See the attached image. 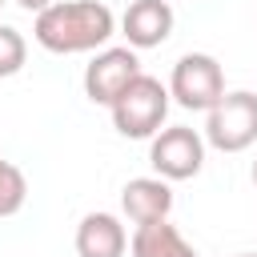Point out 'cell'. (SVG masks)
Listing matches in <instances>:
<instances>
[{
    "label": "cell",
    "mask_w": 257,
    "mask_h": 257,
    "mask_svg": "<svg viewBox=\"0 0 257 257\" xmlns=\"http://www.w3.org/2000/svg\"><path fill=\"white\" fill-rule=\"evenodd\" d=\"M173 181L165 177H133L120 189V213L133 225H149V221H165L173 213Z\"/></svg>",
    "instance_id": "obj_8"
},
{
    "label": "cell",
    "mask_w": 257,
    "mask_h": 257,
    "mask_svg": "<svg viewBox=\"0 0 257 257\" xmlns=\"http://www.w3.org/2000/svg\"><path fill=\"white\" fill-rule=\"evenodd\" d=\"M141 76V60H137V48H100L88 64H84V96L92 104H112L133 80Z\"/></svg>",
    "instance_id": "obj_6"
},
{
    "label": "cell",
    "mask_w": 257,
    "mask_h": 257,
    "mask_svg": "<svg viewBox=\"0 0 257 257\" xmlns=\"http://www.w3.org/2000/svg\"><path fill=\"white\" fill-rule=\"evenodd\" d=\"M112 32H116V16L100 0H52L44 12H36L32 24L36 44L56 56L100 52Z\"/></svg>",
    "instance_id": "obj_1"
},
{
    "label": "cell",
    "mask_w": 257,
    "mask_h": 257,
    "mask_svg": "<svg viewBox=\"0 0 257 257\" xmlns=\"http://www.w3.org/2000/svg\"><path fill=\"white\" fill-rule=\"evenodd\" d=\"M169 96L181 108L209 112L225 96V68L209 52H185L169 72Z\"/></svg>",
    "instance_id": "obj_4"
},
{
    "label": "cell",
    "mask_w": 257,
    "mask_h": 257,
    "mask_svg": "<svg viewBox=\"0 0 257 257\" xmlns=\"http://www.w3.org/2000/svg\"><path fill=\"white\" fill-rule=\"evenodd\" d=\"M149 165L165 181H193L205 165V137L189 124H169L149 141Z\"/></svg>",
    "instance_id": "obj_5"
},
{
    "label": "cell",
    "mask_w": 257,
    "mask_h": 257,
    "mask_svg": "<svg viewBox=\"0 0 257 257\" xmlns=\"http://www.w3.org/2000/svg\"><path fill=\"white\" fill-rule=\"evenodd\" d=\"M128 253L133 257H197V249L181 237L177 225H169V217L137 225L133 237H128Z\"/></svg>",
    "instance_id": "obj_10"
},
{
    "label": "cell",
    "mask_w": 257,
    "mask_h": 257,
    "mask_svg": "<svg viewBox=\"0 0 257 257\" xmlns=\"http://www.w3.org/2000/svg\"><path fill=\"white\" fill-rule=\"evenodd\" d=\"M169 84H161L157 76H149V72H141L112 104H108V112H112V128L120 133V137H128V141H153L157 133H161V124H165V116H169Z\"/></svg>",
    "instance_id": "obj_2"
},
{
    "label": "cell",
    "mask_w": 257,
    "mask_h": 257,
    "mask_svg": "<svg viewBox=\"0 0 257 257\" xmlns=\"http://www.w3.org/2000/svg\"><path fill=\"white\" fill-rule=\"evenodd\" d=\"M24 201H28V181H24V173H20L8 157H0V217H16V213L24 209Z\"/></svg>",
    "instance_id": "obj_11"
},
{
    "label": "cell",
    "mask_w": 257,
    "mask_h": 257,
    "mask_svg": "<svg viewBox=\"0 0 257 257\" xmlns=\"http://www.w3.org/2000/svg\"><path fill=\"white\" fill-rule=\"evenodd\" d=\"M16 4H20L24 12H44V8L52 4V0H16Z\"/></svg>",
    "instance_id": "obj_13"
},
{
    "label": "cell",
    "mask_w": 257,
    "mask_h": 257,
    "mask_svg": "<svg viewBox=\"0 0 257 257\" xmlns=\"http://www.w3.org/2000/svg\"><path fill=\"white\" fill-rule=\"evenodd\" d=\"M205 141L217 153H245L257 141V92H225L205 112Z\"/></svg>",
    "instance_id": "obj_3"
},
{
    "label": "cell",
    "mask_w": 257,
    "mask_h": 257,
    "mask_svg": "<svg viewBox=\"0 0 257 257\" xmlns=\"http://www.w3.org/2000/svg\"><path fill=\"white\" fill-rule=\"evenodd\" d=\"M128 233L112 213H84L76 225V257H124Z\"/></svg>",
    "instance_id": "obj_9"
},
{
    "label": "cell",
    "mask_w": 257,
    "mask_h": 257,
    "mask_svg": "<svg viewBox=\"0 0 257 257\" xmlns=\"http://www.w3.org/2000/svg\"><path fill=\"white\" fill-rule=\"evenodd\" d=\"M173 4L169 0H133L120 16V36L128 40V48L145 52V48H161L173 36Z\"/></svg>",
    "instance_id": "obj_7"
},
{
    "label": "cell",
    "mask_w": 257,
    "mask_h": 257,
    "mask_svg": "<svg viewBox=\"0 0 257 257\" xmlns=\"http://www.w3.org/2000/svg\"><path fill=\"white\" fill-rule=\"evenodd\" d=\"M237 257H257V253H237Z\"/></svg>",
    "instance_id": "obj_15"
},
{
    "label": "cell",
    "mask_w": 257,
    "mask_h": 257,
    "mask_svg": "<svg viewBox=\"0 0 257 257\" xmlns=\"http://www.w3.org/2000/svg\"><path fill=\"white\" fill-rule=\"evenodd\" d=\"M28 60V44L24 36L12 28V24H0V80L4 76H16Z\"/></svg>",
    "instance_id": "obj_12"
},
{
    "label": "cell",
    "mask_w": 257,
    "mask_h": 257,
    "mask_svg": "<svg viewBox=\"0 0 257 257\" xmlns=\"http://www.w3.org/2000/svg\"><path fill=\"white\" fill-rule=\"evenodd\" d=\"M0 8H4V0H0Z\"/></svg>",
    "instance_id": "obj_16"
},
{
    "label": "cell",
    "mask_w": 257,
    "mask_h": 257,
    "mask_svg": "<svg viewBox=\"0 0 257 257\" xmlns=\"http://www.w3.org/2000/svg\"><path fill=\"white\" fill-rule=\"evenodd\" d=\"M249 177H253V185H257V161H253V169H249Z\"/></svg>",
    "instance_id": "obj_14"
}]
</instances>
